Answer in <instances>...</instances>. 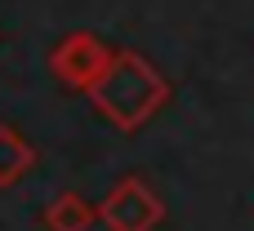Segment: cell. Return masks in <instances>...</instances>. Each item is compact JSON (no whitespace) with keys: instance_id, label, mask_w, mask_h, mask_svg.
<instances>
[{"instance_id":"1","label":"cell","mask_w":254,"mask_h":231,"mask_svg":"<svg viewBox=\"0 0 254 231\" xmlns=\"http://www.w3.org/2000/svg\"><path fill=\"white\" fill-rule=\"evenodd\" d=\"M89 93H94L98 111H103L112 125L134 129V125H143V120H147V116L170 98V85L156 76V67H152L147 58L121 49V53H112L103 80H98Z\"/></svg>"},{"instance_id":"2","label":"cell","mask_w":254,"mask_h":231,"mask_svg":"<svg viewBox=\"0 0 254 231\" xmlns=\"http://www.w3.org/2000/svg\"><path fill=\"white\" fill-rule=\"evenodd\" d=\"M107 62H112V49H107L98 36H89V31L63 36V40H58V49H54V58H49L54 76H58L67 89H85V93L103 80Z\"/></svg>"},{"instance_id":"3","label":"cell","mask_w":254,"mask_h":231,"mask_svg":"<svg viewBox=\"0 0 254 231\" xmlns=\"http://www.w3.org/2000/svg\"><path fill=\"white\" fill-rule=\"evenodd\" d=\"M107 218L121 231H143L147 218H156V200L143 191V183H121V191L107 205Z\"/></svg>"},{"instance_id":"4","label":"cell","mask_w":254,"mask_h":231,"mask_svg":"<svg viewBox=\"0 0 254 231\" xmlns=\"http://www.w3.org/2000/svg\"><path fill=\"white\" fill-rule=\"evenodd\" d=\"M36 151L13 134V129H0V183H13L22 169H31Z\"/></svg>"}]
</instances>
